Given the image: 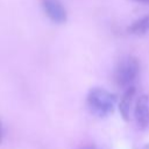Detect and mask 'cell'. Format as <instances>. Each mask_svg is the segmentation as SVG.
<instances>
[{
  "label": "cell",
  "mask_w": 149,
  "mask_h": 149,
  "mask_svg": "<svg viewBox=\"0 0 149 149\" xmlns=\"http://www.w3.org/2000/svg\"><path fill=\"white\" fill-rule=\"evenodd\" d=\"M140 72L139 59L134 56L121 58L114 70V81L119 87H129L133 85Z\"/></svg>",
  "instance_id": "7a4b0ae2"
},
{
  "label": "cell",
  "mask_w": 149,
  "mask_h": 149,
  "mask_svg": "<svg viewBox=\"0 0 149 149\" xmlns=\"http://www.w3.org/2000/svg\"><path fill=\"white\" fill-rule=\"evenodd\" d=\"M81 149H94V148H91V147H86V148H81Z\"/></svg>",
  "instance_id": "9c48e42d"
},
{
  "label": "cell",
  "mask_w": 149,
  "mask_h": 149,
  "mask_svg": "<svg viewBox=\"0 0 149 149\" xmlns=\"http://www.w3.org/2000/svg\"><path fill=\"white\" fill-rule=\"evenodd\" d=\"M128 34L135 35V36H143L149 33V15L142 16L137 20H135L128 28Z\"/></svg>",
  "instance_id": "8992f818"
},
{
  "label": "cell",
  "mask_w": 149,
  "mask_h": 149,
  "mask_svg": "<svg viewBox=\"0 0 149 149\" xmlns=\"http://www.w3.org/2000/svg\"><path fill=\"white\" fill-rule=\"evenodd\" d=\"M2 139H3V129H2V123L0 120V143L2 142Z\"/></svg>",
  "instance_id": "52a82bcc"
},
{
  "label": "cell",
  "mask_w": 149,
  "mask_h": 149,
  "mask_svg": "<svg viewBox=\"0 0 149 149\" xmlns=\"http://www.w3.org/2000/svg\"><path fill=\"white\" fill-rule=\"evenodd\" d=\"M42 7L45 15L57 24H63L68 20V13L61 0H42Z\"/></svg>",
  "instance_id": "3957f363"
},
{
  "label": "cell",
  "mask_w": 149,
  "mask_h": 149,
  "mask_svg": "<svg viewBox=\"0 0 149 149\" xmlns=\"http://www.w3.org/2000/svg\"><path fill=\"white\" fill-rule=\"evenodd\" d=\"M136 2H141V3H148L149 5V0H134Z\"/></svg>",
  "instance_id": "ba28073f"
},
{
  "label": "cell",
  "mask_w": 149,
  "mask_h": 149,
  "mask_svg": "<svg viewBox=\"0 0 149 149\" xmlns=\"http://www.w3.org/2000/svg\"><path fill=\"white\" fill-rule=\"evenodd\" d=\"M134 116L140 128H149V95H141L134 107Z\"/></svg>",
  "instance_id": "277c9868"
},
{
  "label": "cell",
  "mask_w": 149,
  "mask_h": 149,
  "mask_svg": "<svg viewBox=\"0 0 149 149\" xmlns=\"http://www.w3.org/2000/svg\"><path fill=\"white\" fill-rule=\"evenodd\" d=\"M135 95V86H129L126 88L125 93L121 97V100L119 102V111L121 116L123 118V120L128 121L129 120V115H130V105L133 101V98Z\"/></svg>",
  "instance_id": "5b68a950"
},
{
  "label": "cell",
  "mask_w": 149,
  "mask_h": 149,
  "mask_svg": "<svg viewBox=\"0 0 149 149\" xmlns=\"http://www.w3.org/2000/svg\"><path fill=\"white\" fill-rule=\"evenodd\" d=\"M86 102L93 114L106 116L113 112L116 97L102 87H92L87 93Z\"/></svg>",
  "instance_id": "6da1fadb"
}]
</instances>
